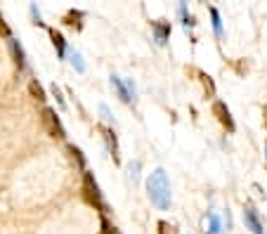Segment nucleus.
I'll use <instances>...</instances> for the list:
<instances>
[{
    "mask_svg": "<svg viewBox=\"0 0 267 234\" xmlns=\"http://www.w3.org/2000/svg\"><path fill=\"white\" fill-rule=\"evenodd\" d=\"M12 50H14V54H17L19 66H26V62H24V50H21V45H17V40H12Z\"/></svg>",
    "mask_w": 267,
    "mask_h": 234,
    "instance_id": "nucleus-12",
    "label": "nucleus"
},
{
    "mask_svg": "<svg viewBox=\"0 0 267 234\" xmlns=\"http://www.w3.org/2000/svg\"><path fill=\"white\" fill-rule=\"evenodd\" d=\"M244 223H246V227H249L253 234H267L265 227H263V223H260L258 213H256V208L249 206L246 211H244Z\"/></svg>",
    "mask_w": 267,
    "mask_h": 234,
    "instance_id": "nucleus-2",
    "label": "nucleus"
},
{
    "mask_svg": "<svg viewBox=\"0 0 267 234\" xmlns=\"http://www.w3.org/2000/svg\"><path fill=\"white\" fill-rule=\"evenodd\" d=\"M168 36H170V24L156 21V24H154V40H156V45H166Z\"/></svg>",
    "mask_w": 267,
    "mask_h": 234,
    "instance_id": "nucleus-5",
    "label": "nucleus"
},
{
    "mask_svg": "<svg viewBox=\"0 0 267 234\" xmlns=\"http://www.w3.org/2000/svg\"><path fill=\"white\" fill-rule=\"evenodd\" d=\"M50 36H52L54 50H57V54H59V59H64L66 52H69V47H66V43H64V36L62 33H57V31H50Z\"/></svg>",
    "mask_w": 267,
    "mask_h": 234,
    "instance_id": "nucleus-6",
    "label": "nucleus"
},
{
    "mask_svg": "<svg viewBox=\"0 0 267 234\" xmlns=\"http://www.w3.org/2000/svg\"><path fill=\"white\" fill-rule=\"evenodd\" d=\"M66 57H69V62H71V66L76 69V71H78V73H85V62H83L80 52H76V50H69V52H66Z\"/></svg>",
    "mask_w": 267,
    "mask_h": 234,
    "instance_id": "nucleus-8",
    "label": "nucleus"
},
{
    "mask_svg": "<svg viewBox=\"0 0 267 234\" xmlns=\"http://www.w3.org/2000/svg\"><path fill=\"white\" fill-rule=\"evenodd\" d=\"M109 83H111V88H114V90L118 92V97L123 99L125 104H130V102H135V97L130 95V92H128V85H125V81H121V78H118L116 73H111V76H109Z\"/></svg>",
    "mask_w": 267,
    "mask_h": 234,
    "instance_id": "nucleus-3",
    "label": "nucleus"
},
{
    "mask_svg": "<svg viewBox=\"0 0 267 234\" xmlns=\"http://www.w3.org/2000/svg\"><path fill=\"white\" fill-rule=\"evenodd\" d=\"M178 14L182 17V24H185V28H194L196 19L192 17V14H187V5H185V2H180V5H178Z\"/></svg>",
    "mask_w": 267,
    "mask_h": 234,
    "instance_id": "nucleus-9",
    "label": "nucleus"
},
{
    "mask_svg": "<svg viewBox=\"0 0 267 234\" xmlns=\"http://www.w3.org/2000/svg\"><path fill=\"white\" fill-rule=\"evenodd\" d=\"M125 85H128V92H130V95L137 99V88H135V81H133V78H125Z\"/></svg>",
    "mask_w": 267,
    "mask_h": 234,
    "instance_id": "nucleus-14",
    "label": "nucleus"
},
{
    "mask_svg": "<svg viewBox=\"0 0 267 234\" xmlns=\"http://www.w3.org/2000/svg\"><path fill=\"white\" fill-rule=\"evenodd\" d=\"M147 194H149L154 206H159L161 211H168L170 208L173 194H170V182H168V175H166L163 168H156V171L147 178Z\"/></svg>",
    "mask_w": 267,
    "mask_h": 234,
    "instance_id": "nucleus-1",
    "label": "nucleus"
},
{
    "mask_svg": "<svg viewBox=\"0 0 267 234\" xmlns=\"http://www.w3.org/2000/svg\"><path fill=\"white\" fill-rule=\"evenodd\" d=\"M52 95L54 97H57V102H59V107H66V104H64V97H62V90H59V88H57V85H52Z\"/></svg>",
    "mask_w": 267,
    "mask_h": 234,
    "instance_id": "nucleus-15",
    "label": "nucleus"
},
{
    "mask_svg": "<svg viewBox=\"0 0 267 234\" xmlns=\"http://www.w3.org/2000/svg\"><path fill=\"white\" fill-rule=\"evenodd\" d=\"M206 223H208V230H206V234H225V225H223V218L218 216V213H208V218H206Z\"/></svg>",
    "mask_w": 267,
    "mask_h": 234,
    "instance_id": "nucleus-4",
    "label": "nucleus"
},
{
    "mask_svg": "<svg viewBox=\"0 0 267 234\" xmlns=\"http://www.w3.org/2000/svg\"><path fill=\"white\" fill-rule=\"evenodd\" d=\"M211 17H213V31H215V36L220 38L225 33V31H223V19H220V12H218L215 7H211Z\"/></svg>",
    "mask_w": 267,
    "mask_h": 234,
    "instance_id": "nucleus-10",
    "label": "nucleus"
},
{
    "mask_svg": "<svg viewBox=\"0 0 267 234\" xmlns=\"http://www.w3.org/2000/svg\"><path fill=\"white\" fill-rule=\"evenodd\" d=\"M215 111L220 114V121H223V126H227V128H230V130H234V121H232L230 109L225 107L223 102H215Z\"/></svg>",
    "mask_w": 267,
    "mask_h": 234,
    "instance_id": "nucleus-7",
    "label": "nucleus"
},
{
    "mask_svg": "<svg viewBox=\"0 0 267 234\" xmlns=\"http://www.w3.org/2000/svg\"><path fill=\"white\" fill-rule=\"evenodd\" d=\"M99 114H102V118L107 121L109 126H114V116H111V111H109L107 104H99Z\"/></svg>",
    "mask_w": 267,
    "mask_h": 234,
    "instance_id": "nucleus-13",
    "label": "nucleus"
},
{
    "mask_svg": "<svg viewBox=\"0 0 267 234\" xmlns=\"http://www.w3.org/2000/svg\"><path fill=\"white\" fill-rule=\"evenodd\" d=\"M140 166H142V163L137 161V159H135V161H130V163H128V178H130V180H133V182H137V180H140Z\"/></svg>",
    "mask_w": 267,
    "mask_h": 234,
    "instance_id": "nucleus-11",
    "label": "nucleus"
}]
</instances>
